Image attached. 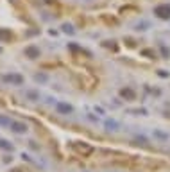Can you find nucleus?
<instances>
[{
    "label": "nucleus",
    "instance_id": "18",
    "mask_svg": "<svg viewBox=\"0 0 170 172\" xmlns=\"http://www.w3.org/2000/svg\"><path fill=\"white\" fill-rule=\"evenodd\" d=\"M0 50H2V49H0Z\"/></svg>",
    "mask_w": 170,
    "mask_h": 172
},
{
    "label": "nucleus",
    "instance_id": "8",
    "mask_svg": "<svg viewBox=\"0 0 170 172\" xmlns=\"http://www.w3.org/2000/svg\"><path fill=\"white\" fill-rule=\"evenodd\" d=\"M13 32L9 31V29H0V39L2 41H13Z\"/></svg>",
    "mask_w": 170,
    "mask_h": 172
},
{
    "label": "nucleus",
    "instance_id": "7",
    "mask_svg": "<svg viewBox=\"0 0 170 172\" xmlns=\"http://www.w3.org/2000/svg\"><path fill=\"white\" fill-rule=\"evenodd\" d=\"M11 129L15 131V133H25V131H27V125L23 122H11Z\"/></svg>",
    "mask_w": 170,
    "mask_h": 172
},
{
    "label": "nucleus",
    "instance_id": "14",
    "mask_svg": "<svg viewBox=\"0 0 170 172\" xmlns=\"http://www.w3.org/2000/svg\"><path fill=\"white\" fill-rule=\"evenodd\" d=\"M27 97L32 99V101H36V99H38V93H36V91H29V93H27Z\"/></svg>",
    "mask_w": 170,
    "mask_h": 172
},
{
    "label": "nucleus",
    "instance_id": "11",
    "mask_svg": "<svg viewBox=\"0 0 170 172\" xmlns=\"http://www.w3.org/2000/svg\"><path fill=\"white\" fill-rule=\"evenodd\" d=\"M34 79H36L38 83H45L47 81V75L45 74H36V75H34Z\"/></svg>",
    "mask_w": 170,
    "mask_h": 172
},
{
    "label": "nucleus",
    "instance_id": "2",
    "mask_svg": "<svg viewBox=\"0 0 170 172\" xmlns=\"http://www.w3.org/2000/svg\"><path fill=\"white\" fill-rule=\"evenodd\" d=\"M5 83H13V84H22L23 83V77L18 75V74H9V75H4L2 77Z\"/></svg>",
    "mask_w": 170,
    "mask_h": 172
},
{
    "label": "nucleus",
    "instance_id": "1",
    "mask_svg": "<svg viewBox=\"0 0 170 172\" xmlns=\"http://www.w3.org/2000/svg\"><path fill=\"white\" fill-rule=\"evenodd\" d=\"M154 15H158L161 20H168L170 18V4H159V5H156Z\"/></svg>",
    "mask_w": 170,
    "mask_h": 172
},
{
    "label": "nucleus",
    "instance_id": "17",
    "mask_svg": "<svg viewBox=\"0 0 170 172\" xmlns=\"http://www.w3.org/2000/svg\"><path fill=\"white\" fill-rule=\"evenodd\" d=\"M159 75H161V77H167L168 74H167V72H165V70H159Z\"/></svg>",
    "mask_w": 170,
    "mask_h": 172
},
{
    "label": "nucleus",
    "instance_id": "9",
    "mask_svg": "<svg viewBox=\"0 0 170 172\" xmlns=\"http://www.w3.org/2000/svg\"><path fill=\"white\" fill-rule=\"evenodd\" d=\"M104 127H106L107 131H117V129L120 127V124H118L117 120H111V118H107V120L104 122Z\"/></svg>",
    "mask_w": 170,
    "mask_h": 172
},
{
    "label": "nucleus",
    "instance_id": "15",
    "mask_svg": "<svg viewBox=\"0 0 170 172\" xmlns=\"http://www.w3.org/2000/svg\"><path fill=\"white\" fill-rule=\"evenodd\" d=\"M141 54H143V56H154V52L152 50H143Z\"/></svg>",
    "mask_w": 170,
    "mask_h": 172
},
{
    "label": "nucleus",
    "instance_id": "13",
    "mask_svg": "<svg viewBox=\"0 0 170 172\" xmlns=\"http://www.w3.org/2000/svg\"><path fill=\"white\" fill-rule=\"evenodd\" d=\"M63 31H65V32H70V34H72V32H73V29H72V25H68V23H65V25H63Z\"/></svg>",
    "mask_w": 170,
    "mask_h": 172
},
{
    "label": "nucleus",
    "instance_id": "10",
    "mask_svg": "<svg viewBox=\"0 0 170 172\" xmlns=\"http://www.w3.org/2000/svg\"><path fill=\"white\" fill-rule=\"evenodd\" d=\"M0 149H4V151H11L13 149V145L7 142V140H4V138H0Z\"/></svg>",
    "mask_w": 170,
    "mask_h": 172
},
{
    "label": "nucleus",
    "instance_id": "3",
    "mask_svg": "<svg viewBox=\"0 0 170 172\" xmlns=\"http://www.w3.org/2000/svg\"><path fill=\"white\" fill-rule=\"evenodd\" d=\"M25 56L29 59H38L39 57V49L34 47V45H29V47L25 49Z\"/></svg>",
    "mask_w": 170,
    "mask_h": 172
},
{
    "label": "nucleus",
    "instance_id": "6",
    "mask_svg": "<svg viewBox=\"0 0 170 172\" xmlns=\"http://www.w3.org/2000/svg\"><path fill=\"white\" fill-rule=\"evenodd\" d=\"M73 149L79 151V153H83V154H90V153H91V145H88V143H81V142L73 143Z\"/></svg>",
    "mask_w": 170,
    "mask_h": 172
},
{
    "label": "nucleus",
    "instance_id": "12",
    "mask_svg": "<svg viewBox=\"0 0 170 172\" xmlns=\"http://www.w3.org/2000/svg\"><path fill=\"white\" fill-rule=\"evenodd\" d=\"M0 124H2V125H11V120L7 117H0Z\"/></svg>",
    "mask_w": 170,
    "mask_h": 172
},
{
    "label": "nucleus",
    "instance_id": "16",
    "mask_svg": "<svg viewBox=\"0 0 170 172\" xmlns=\"http://www.w3.org/2000/svg\"><path fill=\"white\" fill-rule=\"evenodd\" d=\"M161 52H163V56H165V57H168V50L165 47H161Z\"/></svg>",
    "mask_w": 170,
    "mask_h": 172
},
{
    "label": "nucleus",
    "instance_id": "4",
    "mask_svg": "<svg viewBox=\"0 0 170 172\" xmlns=\"http://www.w3.org/2000/svg\"><path fill=\"white\" fill-rule=\"evenodd\" d=\"M120 95L124 97L125 101H134V97H136L134 90H133V88H129V86H125V88H122V90H120Z\"/></svg>",
    "mask_w": 170,
    "mask_h": 172
},
{
    "label": "nucleus",
    "instance_id": "5",
    "mask_svg": "<svg viewBox=\"0 0 170 172\" xmlns=\"http://www.w3.org/2000/svg\"><path fill=\"white\" fill-rule=\"evenodd\" d=\"M56 109H57V113H61V115L72 113V106L66 104V102H57V104H56Z\"/></svg>",
    "mask_w": 170,
    "mask_h": 172
}]
</instances>
